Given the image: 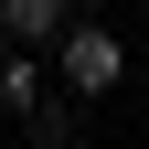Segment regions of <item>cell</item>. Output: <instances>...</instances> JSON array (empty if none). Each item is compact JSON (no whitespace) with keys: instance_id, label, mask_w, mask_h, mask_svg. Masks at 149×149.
I'll use <instances>...</instances> for the list:
<instances>
[{"instance_id":"1","label":"cell","mask_w":149,"mask_h":149,"mask_svg":"<svg viewBox=\"0 0 149 149\" xmlns=\"http://www.w3.org/2000/svg\"><path fill=\"white\" fill-rule=\"evenodd\" d=\"M117 74H128V43H117V32H107V22H64V43H53V85H74V107L107 96Z\"/></svg>"},{"instance_id":"3","label":"cell","mask_w":149,"mask_h":149,"mask_svg":"<svg viewBox=\"0 0 149 149\" xmlns=\"http://www.w3.org/2000/svg\"><path fill=\"white\" fill-rule=\"evenodd\" d=\"M32 107H43V64L11 53V64H0V117H32Z\"/></svg>"},{"instance_id":"4","label":"cell","mask_w":149,"mask_h":149,"mask_svg":"<svg viewBox=\"0 0 149 149\" xmlns=\"http://www.w3.org/2000/svg\"><path fill=\"white\" fill-rule=\"evenodd\" d=\"M32 149H74V107H64V96L32 107Z\"/></svg>"},{"instance_id":"2","label":"cell","mask_w":149,"mask_h":149,"mask_svg":"<svg viewBox=\"0 0 149 149\" xmlns=\"http://www.w3.org/2000/svg\"><path fill=\"white\" fill-rule=\"evenodd\" d=\"M0 32H11V43H64V0H0Z\"/></svg>"}]
</instances>
